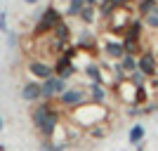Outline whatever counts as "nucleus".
Here are the masks:
<instances>
[{
    "mask_svg": "<svg viewBox=\"0 0 158 151\" xmlns=\"http://www.w3.org/2000/svg\"><path fill=\"white\" fill-rule=\"evenodd\" d=\"M85 73H87V78L92 80V83H102V85H104L106 71H104L99 64H94V61H92V64H87V66H85Z\"/></svg>",
    "mask_w": 158,
    "mask_h": 151,
    "instance_id": "dca6fc26",
    "label": "nucleus"
},
{
    "mask_svg": "<svg viewBox=\"0 0 158 151\" xmlns=\"http://www.w3.org/2000/svg\"><path fill=\"white\" fill-rule=\"evenodd\" d=\"M24 2H26V5H35V2H38V0H24Z\"/></svg>",
    "mask_w": 158,
    "mask_h": 151,
    "instance_id": "393cba45",
    "label": "nucleus"
},
{
    "mask_svg": "<svg viewBox=\"0 0 158 151\" xmlns=\"http://www.w3.org/2000/svg\"><path fill=\"white\" fill-rule=\"evenodd\" d=\"M21 99L24 102H40L43 99V83L40 80H28L21 87Z\"/></svg>",
    "mask_w": 158,
    "mask_h": 151,
    "instance_id": "f8f14e48",
    "label": "nucleus"
},
{
    "mask_svg": "<svg viewBox=\"0 0 158 151\" xmlns=\"http://www.w3.org/2000/svg\"><path fill=\"white\" fill-rule=\"evenodd\" d=\"M118 64H120V69H123V71L130 76L132 71H137V54H125V57H123Z\"/></svg>",
    "mask_w": 158,
    "mask_h": 151,
    "instance_id": "a211bd4d",
    "label": "nucleus"
},
{
    "mask_svg": "<svg viewBox=\"0 0 158 151\" xmlns=\"http://www.w3.org/2000/svg\"><path fill=\"white\" fill-rule=\"evenodd\" d=\"M66 90H69V85H66V80L59 78V76H52V78L43 80V99H47V102H54V99L59 97V94H64Z\"/></svg>",
    "mask_w": 158,
    "mask_h": 151,
    "instance_id": "0eeeda50",
    "label": "nucleus"
},
{
    "mask_svg": "<svg viewBox=\"0 0 158 151\" xmlns=\"http://www.w3.org/2000/svg\"><path fill=\"white\" fill-rule=\"evenodd\" d=\"M40 151H64V146H61V144H54V142H43Z\"/></svg>",
    "mask_w": 158,
    "mask_h": 151,
    "instance_id": "5701e85b",
    "label": "nucleus"
},
{
    "mask_svg": "<svg viewBox=\"0 0 158 151\" xmlns=\"http://www.w3.org/2000/svg\"><path fill=\"white\" fill-rule=\"evenodd\" d=\"M144 137H146V130H144V125L142 123H135L130 128V135H127V142H130L132 146H139L142 142H144Z\"/></svg>",
    "mask_w": 158,
    "mask_h": 151,
    "instance_id": "2eb2a0df",
    "label": "nucleus"
},
{
    "mask_svg": "<svg viewBox=\"0 0 158 151\" xmlns=\"http://www.w3.org/2000/svg\"><path fill=\"white\" fill-rule=\"evenodd\" d=\"M28 73H31L35 80H47V78H52L54 76V66L52 64H47V61L43 59H31L28 61Z\"/></svg>",
    "mask_w": 158,
    "mask_h": 151,
    "instance_id": "6e6552de",
    "label": "nucleus"
},
{
    "mask_svg": "<svg viewBox=\"0 0 158 151\" xmlns=\"http://www.w3.org/2000/svg\"><path fill=\"white\" fill-rule=\"evenodd\" d=\"M137 151H146V149H144V146H142V144H139V146H137Z\"/></svg>",
    "mask_w": 158,
    "mask_h": 151,
    "instance_id": "a878e982",
    "label": "nucleus"
},
{
    "mask_svg": "<svg viewBox=\"0 0 158 151\" xmlns=\"http://www.w3.org/2000/svg\"><path fill=\"white\" fill-rule=\"evenodd\" d=\"M85 7V0H69V7H66V14L69 17H78Z\"/></svg>",
    "mask_w": 158,
    "mask_h": 151,
    "instance_id": "aec40b11",
    "label": "nucleus"
},
{
    "mask_svg": "<svg viewBox=\"0 0 158 151\" xmlns=\"http://www.w3.org/2000/svg\"><path fill=\"white\" fill-rule=\"evenodd\" d=\"M61 21H64V17H61V12H59L54 5L45 7V10H43V14L38 17V21H35V26H33V38L50 36V33L59 26Z\"/></svg>",
    "mask_w": 158,
    "mask_h": 151,
    "instance_id": "7ed1b4c3",
    "label": "nucleus"
},
{
    "mask_svg": "<svg viewBox=\"0 0 158 151\" xmlns=\"http://www.w3.org/2000/svg\"><path fill=\"white\" fill-rule=\"evenodd\" d=\"M137 69L144 73L149 80L158 78V57L149 50H144L142 54H137Z\"/></svg>",
    "mask_w": 158,
    "mask_h": 151,
    "instance_id": "423d86ee",
    "label": "nucleus"
},
{
    "mask_svg": "<svg viewBox=\"0 0 158 151\" xmlns=\"http://www.w3.org/2000/svg\"><path fill=\"white\" fill-rule=\"evenodd\" d=\"M87 99L94 102V104H106V99H109L106 85H102V83H90V87H87Z\"/></svg>",
    "mask_w": 158,
    "mask_h": 151,
    "instance_id": "ddd939ff",
    "label": "nucleus"
},
{
    "mask_svg": "<svg viewBox=\"0 0 158 151\" xmlns=\"http://www.w3.org/2000/svg\"><path fill=\"white\" fill-rule=\"evenodd\" d=\"M0 31H7V14L0 12Z\"/></svg>",
    "mask_w": 158,
    "mask_h": 151,
    "instance_id": "b1692460",
    "label": "nucleus"
},
{
    "mask_svg": "<svg viewBox=\"0 0 158 151\" xmlns=\"http://www.w3.org/2000/svg\"><path fill=\"white\" fill-rule=\"evenodd\" d=\"M31 120H33V125H35V130L40 132V137L45 139V142H50V139L54 137L57 128H59L61 111L52 102L40 99V102H35V106H33V111H31Z\"/></svg>",
    "mask_w": 158,
    "mask_h": 151,
    "instance_id": "f257e3e1",
    "label": "nucleus"
},
{
    "mask_svg": "<svg viewBox=\"0 0 158 151\" xmlns=\"http://www.w3.org/2000/svg\"><path fill=\"white\" fill-rule=\"evenodd\" d=\"M54 76H59V78H64V80H69L73 76V73L78 71L76 69V64H73V59L69 57V54H59L57 57V61H54Z\"/></svg>",
    "mask_w": 158,
    "mask_h": 151,
    "instance_id": "1a4fd4ad",
    "label": "nucleus"
},
{
    "mask_svg": "<svg viewBox=\"0 0 158 151\" xmlns=\"http://www.w3.org/2000/svg\"><path fill=\"white\" fill-rule=\"evenodd\" d=\"M0 130H2V118H0Z\"/></svg>",
    "mask_w": 158,
    "mask_h": 151,
    "instance_id": "bb28decb",
    "label": "nucleus"
},
{
    "mask_svg": "<svg viewBox=\"0 0 158 151\" xmlns=\"http://www.w3.org/2000/svg\"><path fill=\"white\" fill-rule=\"evenodd\" d=\"M116 92H118V97L123 99L125 104L135 106V99H137V85H135L130 78L120 80V83H116Z\"/></svg>",
    "mask_w": 158,
    "mask_h": 151,
    "instance_id": "9d476101",
    "label": "nucleus"
},
{
    "mask_svg": "<svg viewBox=\"0 0 158 151\" xmlns=\"http://www.w3.org/2000/svg\"><path fill=\"white\" fill-rule=\"evenodd\" d=\"M104 54L109 57L111 61H120L125 57V45H123V40H104Z\"/></svg>",
    "mask_w": 158,
    "mask_h": 151,
    "instance_id": "9b49d317",
    "label": "nucleus"
},
{
    "mask_svg": "<svg viewBox=\"0 0 158 151\" xmlns=\"http://www.w3.org/2000/svg\"><path fill=\"white\" fill-rule=\"evenodd\" d=\"M52 38L57 40V43H59L64 50L69 47V43H71V28H69V24H66V21H61L59 26L52 31Z\"/></svg>",
    "mask_w": 158,
    "mask_h": 151,
    "instance_id": "4468645a",
    "label": "nucleus"
},
{
    "mask_svg": "<svg viewBox=\"0 0 158 151\" xmlns=\"http://www.w3.org/2000/svg\"><path fill=\"white\" fill-rule=\"evenodd\" d=\"M156 57H158V54H156Z\"/></svg>",
    "mask_w": 158,
    "mask_h": 151,
    "instance_id": "cd10ccee",
    "label": "nucleus"
},
{
    "mask_svg": "<svg viewBox=\"0 0 158 151\" xmlns=\"http://www.w3.org/2000/svg\"><path fill=\"white\" fill-rule=\"evenodd\" d=\"M57 102H59V106H64V109H78L80 104H85L90 99H87V90H83V87H69L64 94L57 97Z\"/></svg>",
    "mask_w": 158,
    "mask_h": 151,
    "instance_id": "39448f33",
    "label": "nucleus"
},
{
    "mask_svg": "<svg viewBox=\"0 0 158 151\" xmlns=\"http://www.w3.org/2000/svg\"><path fill=\"white\" fill-rule=\"evenodd\" d=\"M94 17H97V7H90V5H85V7H83V12L78 14V19L83 21V24H92Z\"/></svg>",
    "mask_w": 158,
    "mask_h": 151,
    "instance_id": "6ab92c4d",
    "label": "nucleus"
},
{
    "mask_svg": "<svg viewBox=\"0 0 158 151\" xmlns=\"http://www.w3.org/2000/svg\"><path fill=\"white\" fill-rule=\"evenodd\" d=\"M109 120V106L85 102L78 109H71V123H76L80 130H94L99 123Z\"/></svg>",
    "mask_w": 158,
    "mask_h": 151,
    "instance_id": "f03ea898",
    "label": "nucleus"
},
{
    "mask_svg": "<svg viewBox=\"0 0 158 151\" xmlns=\"http://www.w3.org/2000/svg\"><path fill=\"white\" fill-rule=\"evenodd\" d=\"M158 7V0H137V17L144 19L149 12H153Z\"/></svg>",
    "mask_w": 158,
    "mask_h": 151,
    "instance_id": "f3484780",
    "label": "nucleus"
},
{
    "mask_svg": "<svg viewBox=\"0 0 158 151\" xmlns=\"http://www.w3.org/2000/svg\"><path fill=\"white\" fill-rule=\"evenodd\" d=\"M142 21H144V26H146V28H151V31H158V7L153 10V12H149Z\"/></svg>",
    "mask_w": 158,
    "mask_h": 151,
    "instance_id": "412c9836",
    "label": "nucleus"
},
{
    "mask_svg": "<svg viewBox=\"0 0 158 151\" xmlns=\"http://www.w3.org/2000/svg\"><path fill=\"white\" fill-rule=\"evenodd\" d=\"M127 78H130V80H132V83H135V85H137V87L146 85V80H149V78H146V76H144V73L139 71V69H137V71H132L130 76H127Z\"/></svg>",
    "mask_w": 158,
    "mask_h": 151,
    "instance_id": "4be33fe9",
    "label": "nucleus"
},
{
    "mask_svg": "<svg viewBox=\"0 0 158 151\" xmlns=\"http://www.w3.org/2000/svg\"><path fill=\"white\" fill-rule=\"evenodd\" d=\"M106 19H109V21H106V24H109V31L123 36L125 28L130 26V21L135 19V17H132V7H116Z\"/></svg>",
    "mask_w": 158,
    "mask_h": 151,
    "instance_id": "20e7f679",
    "label": "nucleus"
}]
</instances>
